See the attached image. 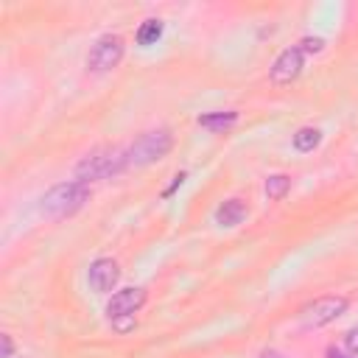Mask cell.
I'll return each instance as SVG.
<instances>
[{"label": "cell", "instance_id": "1", "mask_svg": "<svg viewBox=\"0 0 358 358\" xmlns=\"http://www.w3.org/2000/svg\"><path fill=\"white\" fill-rule=\"evenodd\" d=\"M90 199V187L78 179H70V182H59L53 185L45 196H42V210L53 218H64V215H73L84 207V201Z\"/></svg>", "mask_w": 358, "mask_h": 358}, {"label": "cell", "instance_id": "2", "mask_svg": "<svg viewBox=\"0 0 358 358\" xmlns=\"http://www.w3.org/2000/svg\"><path fill=\"white\" fill-rule=\"evenodd\" d=\"M171 148H173V134H171L168 129H151V131L140 134V137L123 151V157H126V168H129V165L143 168V165L159 162L162 157H168Z\"/></svg>", "mask_w": 358, "mask_h": 358}, {"label": "cell", "instance_id": "3", "mask_svg": "<svg viewBox=\"0 0 358 358\" xmlns=\"http://www.w3.org/2000/svg\"><path fill=\"white\" fill-rule=\"evenodd\" d=\"M126 168V157L117 148H98L92 154H87L78 165H76V179L78 182H98V179H109L115 173H120Z\"/></svg>", "mask_w": 358, "mask_h": 358}, {"label": "cell", "instance_id": "4", "mask_svg": "<svg viewBox=\"0 0 358 358\" xmlns=\"http://www.w3.org/2000/svg\"><path fill=\"white\" fill-rule=\"evenodd\" d=\"M344 310H347L344 296H319V299H313L310 305H305L299 310V322H302L305 330H316V327H324V324L336 322Z\"/></svg>", "mask_w": 358, "mask_h": 358}, {"label": "cell", "instance_id": "5", "mask_svg": "<svg viewBox=\"0 0 358 358\" xmlns=\"http://www.w3.org/2000/svg\"><path fill=\"white\" fill-rule=\"evenodd\" d=\"M120 59H123V39H120L117 34H103V36L92 45L90 56H87V67H90L92 73H106V70L117 67Z\"/></svg>", "mask_w": 358, "mask_h": 358}, {"label": "cell", "instance_id": "6", "mask_svg": "<svg viewBox=\"0 0 358 358\" xmlns=\"http://www.w3.org/2000/svg\"><path fill=\"white\" fill-rule=\"evenodd\" d=\"M302 64H305V53H302V48H299V45L285 48V50L274 59V64H271V81H277V84H288V81H294V78L302 73Z\"/></svg>", "mask_w": 358, "mask_h": 358}, {"label": "cell", "instance_id": "7", "mask_svg": "<svg viewBox=\"0 0 358 358\" xmlns=\"http://www.w3.org/2000/svg\"><path fill=\"white\" fill-rule=\"evenodd\" d=\"M145 302V291L143 288H120L109 305H106V313L109 319H120V316H134Z\"/></svg>", "mask_w": 358, "mask_h": 358}, {"label": "cell", "instance_id": "8", "mask_svg": "<svg viewBox=\"0 0 358 358\" xmlns=\"http://www.w3.org/2000/svg\"><path fill=\"white\" fill-rule=\"evenodd\" d=\"M117 280H120V268H117V263L112 257H98L90 266V285H92V291L106 294V291H112L117 285Z\"/></svg>", "mask_w": 358, "mask_h": 358}, {"label": "cell", "instance_id": "9", "mask_svg": "<svg viewBox=\"0 0 358 358\" xmlns=\"http://www.w3.org/2000/svg\"><path fill=\"white\" fill-rule=\"evenodd\" d=\"M213 218H215L218 227H235V224H241L246 218V204L241 199H227V201H221L215 207Z\"/></svg>", "mask_w": 358, "mask_h": 358}, {"label": "cell", "instance_id": "10", "mask_svg": "<svg viewBox=\"0 0 358 358\" xmlns=\"http://www.w3.org/2000/svg\"><path fill=\"white\" fill-rule=\"evenodd\" d=\"M235 120H238V112H210V115L199 117V126H204L210 131H227Z\"/></svg>", "mask_w": 358, "mask_h": 358}, {"label": "cell", "instance_id": "11", "mask_svg": "<svg viewBox=\"0 0 358 358\" xmlns=\"http://www.w3.org/2000/svg\"><path fill=\"white\" fill-rule=\"evenodd\" d=\"M319 140H322V131L313 129V126H305V129H299L294 134V148L302 151V154H308V151H313L319 145Z\"/></svg>", "mask_w": 358, "mask_h": 358}, {"label": "cell", "instance_id": "12", "mask_svg": "<svg viewBox=\"0 0 358 358\" xmlns=\"http://www.w3.org/2000/svg\"><path fill=\"white\" fill-rule=\"evenodd\" d=\"M288 187H291V179H288L285 173H274V176H268V179H266V196H268L271 201L285 199Z\"/></svg>", "mask_w": 358, "mask_h": 358}, {"label": "cell", "instance_id": "13", "mask_svg": "<svg viewBox=\"0 0 358 358\" xmlns=\"http://www.w3.org/2000/svg\"><path fill=\"white\" fill-rule=\"evenodd\" d=\"M159 36H162V22L159 20H145L140 25V31H137V42L140 45H154Z\"/></svg>", "mask_w": 358, "mask_h": 358}, {"label": "cell", "instance_id": "14", "mask_svg": "<svg viewBox=\"0 0 358 358\" xmlns=\"http://www.w3.org/2000/svg\"><path fill=\"white\" fill-rule=\"evenodd\" d=\"M299 48H302V53H319V50L324 48V39H319V36H305V39L299 42Z\"/></svg>", "mask_w": 358, "mask_h": 358}, {"label": "cell", "instance_id": "15", "mask_svg": "<svg viewBox=\"0 0 358 358\" xmlns=\"http://www.w3.org/2000/svg\"><path fill=\"white\" fill-rule=\"evenodd\" d=\"M344 347H347V352L358 355V327L347 330V336H344Z\"/></svg>", "mask_w": 358, "mask_h": 358}, {"label": "cell", "instance_id": "16", "mask_svg": "<svg viewBox=\"0 0 358 358\" xmlns=\"http://www.w3.org/2000/svg\"><path fill=\"white\" fill-rule=\"evenodd\" d=\"M112 324H115L120 333H126L129 327H134V316H120V319H112Z\"/></svg>", "mask_w": 358, "mask_h": 358}, {"label": "cell", "instance_id": "17", "mask_svg": "<svg viewBox=\"0 0 358 358\" xmlns=\"http://www.w3.org/2000/svg\"><path fill=\"white\" fill-rule=\"evenodd\" d=\"M0 341H3V358H11V350H14L11 336H0Z\"/></svg>", "mask_w": 358, "mask_h": 358}, {"label": "cell", "instance_id": "18", "mask_svg": "<svg viewBox=\"0 0 358 358\" xmlns=\"http://www.w3.org/2000/svg\"><path fill=\"white\" fill-rule=\"evenodd\" d=\"M260 358H285V355H282V352H277V350H266Z\"/></svg>", "mask_w": 358, "mask_h": 358}, {"label": "cell", "instance_id": "19", "mask_svg": "<svg viewBox=\"0 0 358 358\" xmlns=\"http://www.w3.org/2000/svg\"><path fill=\"white\" fill-rule=\"evenodd\" d=\"M330 358H341V355H336V352H330Z\"/></svg>", "mask_w": 358, "mask_h": 358}]
</instances>
